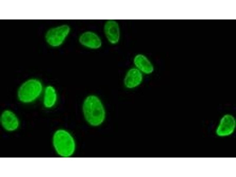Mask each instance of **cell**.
Returning a JSON list of instances; mask_svg holds the SVG:
<instances>
[{
	"label": "cell",
	"mask_w": 236,
	"mask_h": 177,
	"mask_svg": "<svg viewBox=\"0 0 236 177\" xmlns=\"http://www.w3.org/2000/svg\"><path fill=\"white\" fill-rule=\"evenodd\" d=\"M83 118L87 124L94 127L103 124L106 117V111L101 98L97 95L90 94L84 99L81 105Z\"/></svg>",
	"instance_id": "6da1fadb"
},
{
	"label": "cell",
	"mask_w": 236,
	"mask_h": 177,
	"mask_svg": "<svg viewBox=\"0 0 236 177\" xmlns=\"http://www.w3.org/2000/svg\"><path fill=\"white\" fill-rule=\"evenodd\" d=\"M45 85L38 77L26 78L20 83L17 89L16 96L17 101L23 105L34 104L40 101Z\"/></svg>",
	"instance_id": "7a4b0ae2"
},
{
	"label": "cell",
	"mask_w": 236,
	"mask_h": 177,
	"mask_svg": "<svg viewBox=\"0 0 236 177\" xmlns=\"http://www.w3.org/2000/svg\"><path fill=\"white\" fill-rule=\"evenodd\" d=\"M51 143L54 152L60 157H71L77 149V143L74 136L70 131L64 128H59L54 131Z\"/></svg>",
	"instance_id": "3957f363"
},
{
	"label": "cell",
	"mask_w": 236,
	"mask_h": 177,
	"mask_svg": "<svg viewBox=\"0 0 236 177\" xmlns=\"http://www.w3.org/2000/svg\"><path fill=\"white\" fill-rule=\"evenodd\" d=\"M71 31V27L67 24H62L51 27L45 33V42L51 47L59 48L65 43Z\"/></svg>",
	"instance_id": "277c9868"
},
{
	"label": "cell",
	"mask_w": 236,
	"mask_h": 177,
	"mask_svg": "<svg viewBox=\"0 0 236 177\" xmlns=\"http://www.w3.org/2000/svg\"><path fill=\"white\" fill-rule=\"evenodd\" d=\"M0 124L5 132L12 133L16 132L19 128L21 121L18 116L14 110L6 108L1 112Z\"/></svg>",
	"instance_id": "5b68a950"
},
{
	"label": "cell",
	"mask_w": 236,
	"mask_h": 177,
	"mask_svg": "<svg viewBox=\"0 0 236 177\" xmlns=\"http://www.w3.org/2000/svg\"><path fill=\"white\" fill-rule=\"evenodd\" d=\"M236 128V122L234 117L231 114H226L221 117L216 125L214 133L218 137H228L235 133Z\"/></svg>",
	"instance_id": "8992f818"
},
{
	"label": "cell",
	"mask_w": 236,
	"mask_h": 177,
	"mask_svg": "<svg viewBox=\"0 0 236 177\" xmlns=\"http://www.w3.org/2000/svg\"><path fill=\"white\" fill-rule=\"evenodd\" d=\"M78 41L82 47L90 50L99 49L103 45L101 37L92 30H86L81 32L78 36Z\"/></svg>",
	"instance_id": "52a82bcc"
},
{
	"label": "cell",
	"mask_w": 236,
	"mask_h": 177,
	"mask_svg": "<svg viewBox=\"0 0 236 177\" xmlns=\"http://www.w3.org/2000/svg\"><path fill=\"white\" fill-rule=\"evenodd\" d=\"M59 100L58 91L53 85H45L40 101L42 107L47 110H51L55 108Z\"/></svg>",
	"instance_id": "ba28073f"
},
{
	"label": "cell",
	"mask_w": 236,
	"mask_h": 177,
	"mask_svg": "<svg viewBox=\"0 0 236 177\" xmlns=\"http://www.w3.org/2000/svg\"><path fill=\"white\" fill-rule=\"evenodd\" d=\"M103 31L106 39L109 44L115 45L119 42L121 31L117 21L113 19L106 20L103 25Z\"/></svg>",
	"instance_id": "9c48e42d"
},
{
	"label": "cell",
	"mask_w": 236,
	"mask_h": 177,
	"mask_svg": "<svg viewBox=\"0 0 236 177\" xmlns=\"http://www.w3.org/2000/svg\"><path fill=\"white\" fill-rule=\"evenodd\" d=\"M144 74L134 67L127 71L124 77L123 83L125 87L132 89L139 86L142 82Z\"/></svg>",
	"instance_id": "30bf717a"
},
{
	"label": "cell",
	"mask_w": 236,
	"mask_h": 177,
	"mask_svg": "<svg viewBox=\"0 0 236 177\" xmlns=\"http://www.w3.org/2000/svg\"><path fill=\"white\" fill-rule=\"evenodd\" d=\"M134 67L144 75H149L154 71V67L152 62L145 55L141 53L136 54L133 58Z\"/></svg>",
	"instance_id": "8fae6325"
}]
</instances>
